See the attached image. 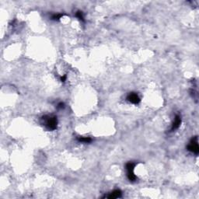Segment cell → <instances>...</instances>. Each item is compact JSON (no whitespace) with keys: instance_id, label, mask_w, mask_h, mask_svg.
I'll list each match as a JSON object with an SVG mask.
<instances>
[{"instance_id":"1","label":"cell","mask_w":199,"mask_h":199,"mask_svg":"<svg viewBox=\"0 0 199 199\" xmlns=\"http://www.w3.org/2000/svg\"><path fill=\"white\" fill-rule=\"evenodd\" d=\"M42 120L44 121V126L50 131H54L57 129V126H58L57 117L54 116V115H46L42 117Z\"/></svg>"},{"instance_id":"2","label":"cell","mask_w":199,"mask_h":199,"mask_svg":"<svg viewBox=\"0 0 199 199\" xmlns=\"http://www.w3.org/2000/svg\"><path fill=\"white\" fill-rule=\"evenodd\" d=\"M135 166L136 163H133V162H129L125 166V168L127 170V177H128V179L131 182H135L137 180V177L134 173V169L135 167Z\"/></svg>"},{"instance_id":"3","label":"cell","mask_w":199,"mask_h":199,"mask_svg":"<svg viewBox=\"0 0 199 199\" xmlns=\"http://www.w3.org/2000/svg\"><path fill=\"white\" fill-rule=\"evenodd\" d=\"M187 150L189 152L194 153L195 155H198L199 153L198 142V136H194V138H191V140L187 146Z\"/></svg>"},{"instance_id":"4","label":"cell","mask_w":199,"mask_h":199,"mask_svg":"<svg viewBox=\"0 0 199 199\" xmlns=\"http://www.w3.org/2000/svg\"><path fill=\"white\" fill-rule=\"evenodd\" d=\"M127 100H128V101H129L131 104H138L141 101V100H140V98L138 97V95L136 93L134 92L129 93V94L127 97Z\"/></svg>"},{"instance_id":"5","label":"cell","mask_w":199,"mask_h":199,"mask_svg":"<svg viewBox=\"0 0 199 199\" xmlns=\"http://www.w3.org/2000/svg\"><path fill=\"white\" fill-rule=\"evenodd\" d=\"M122 196V192L121 190L116 189L111 191V193H109V194H107L105 196V198L109 199H115V198H119Z\"/></svg>"},{"instance_id":"6","label":"cell","mask_w":199,"mask_h":199,"mask_svg":"<svg viewBox=\"0 0 199 199\" xmlns=\"http://www.w3.org/2000/svg\"><path fill=\"white\" fill-rule=\"evenodd\" d=\"M180 124H181V117L179 115H176L174 121L173 122L172 127H171V131H174V130H177V129H179V127L180 126Z\"/></svg>"},{"instance_id":"7","label":"cell","mask_w":199,"mask_h":199,"mask_svg":"<svg viewBox=\"0 0 199 199\" xmlns=\"http://www.w3.org/2000/svg\"><path fill=\"white\" fill-rule=\"evenodd\" d=\"M77 140L79 142H83V143H89L92 141V138L90 137H83V136H79L77 137Z\"/></svg>"},{"instance_id":"8","label":"cell","mask_w":199,"mask_h":199,"mask_svg":"<svg viewBox=\"0 0 199 199\" xmlns=\"http://www.w3.org/2000/svg\"><path fill=\"white\" fill-rule=\"evenodd\" d=\"M75 17H77L78 19H79V20L83 21V22H84V21H85V19H84V15H83V12H82V11H80V10H79V11H77V12H76V13H75Z\"/></svg>"},{"instance_id":"9","label":"cell","mask_w":199,"mask_h":199,"mask_svg":"<svg viewBox=\"0 0 199 199\" xmlns=\"http://www.w3.org/2000/svg\"><path fill=\"white\" fill-rule=\"evenodd\" d=\"M63 16L64 14H62V13H55V14L52 15L51 19L52 20H59Z\"/></svg>"},{"instance_id":"10","label":"cell","mask_w":199,"mask_h":199,"mask_svg":"<svg viewBox=\"0 0 199 199\" xmlns=\"http://www.w3.org/2000/svg\"><path fill=\"white\" fill-rule=\"evenodd\" d=\"M58 108H64V104L63 103H59L58 104Z\"/></svg>"},{"instance_id":"11","label":"cell","mask_w":199,"mask_h":199,"mask_svg":"<svg viewBox=\"0 0 199 199\" xmlns=\"http://www.w3.org/2000/svg\"><path fill=\"white\" fill-rule=\"evenodd\" d=\"M66 77H67V76H66V75H64L63 76H61V82H65V81H66Z\"/></svg>"}]
</instances>
